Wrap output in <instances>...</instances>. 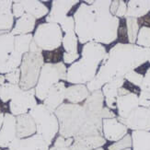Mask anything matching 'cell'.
<instances>
[{
	"instance_id": "6da1fadb",
	"label": "cell",
	"mask_w": 150,
	"mask_h": 150,
	"mask_svg": "<svg viewBox=\"0 0 150 150\" xmlns=\"http://www.w3.org/2000/svg\"><path fill=\"white\" fill-rule=\"evenodd\" d=\"M110 0H96L92 5L82 3L74 14L78 42L110 44L118 39L120 18L110 11Z\"/></svg>"
},
{
	"instance_id": "7a4b0ae2",
	"label": "cell",
	"mask_w": 150,
	"mask_h": 150,
	"mask_svg": "<svg viewBox=\"0 0 150 150\" xmlns=\"http://www.w3.org/2000/svg\"><path fill=\"white\" fill-rule=\"evenodd\" d=\"M149 56L150 48L129 42L116 43L107 53L95 77L86 85L88 89L89 92L100 90L114 77H125L148 62Z\"/></svg>"
},
{
	"instance_id": "3957f363",
	"label": "cell",
	"mask_w": 150,
	"mask_h": 150,
	"mask_svg": "<svg viewBox=\"0 0 150 150\" xmlns=\"http://www.w3.org/2000/svg\"><path fill=\"white\" fill-rule=\"evenodd\" d=\"M54 113L59 122V134L64 138L103 136V120L117 117L108 107H104L100 113H94L82 104L72 103H63Z\"/></svg>"
},
{
	"instance_id": "277c9868",
	"label": "cell",
	"mask_w": 150,
	"mask_h": 150,
	"mask_svg": "<svg viewBox=\"0 0 150 150\" xmlns=\"http://www.w3.org/2000/svg\"><path fill=\"white\" fill-rule=\"evenodd\" d=\"M107 50L102 44L89 42L81 51V58L67 68V81L73 85H87L97 75Z\"/></svg>"
},
{
	"instance_id": "5b68a950",
	"label": "cell",
	"mask_w": 150,
	"mask_h": 150,
	"mask_svg": "<svg viewBox=\"0 0 150 150\" xmlns=\"http://www.w3.org/2000/svg\"><path fill=\"white\" fill-rule=\"evenodd\" d=\"M67 67L64 62L45 63L41 70L38 83L35 87L36 98L40 100H44L49 89L54 84L60 81H67Z\"/></svg>"
},
{
	"instance_id": "8992f818",
	"label": "cell",
	"mask_w": 150,
	"mask_h": 150,
	"mask_svg": "<svg viewBox=\"0 0 150 150\" xmlns=\"http://www.w3.org/2000/svg\"><path fill=\"white\" fill-rule=\"evenodd\" d=\"M29 113L36 123V134L42 136L51 146L56 134L59 133V122L55 113L49 110L43 103L38 104L30 110Z\"/></svg>"
},
{
	"instance_id": "52a82bcc",
	"label": "cell",
	"mask_w": 150,
	"mask_h": 150,
	"mask_svg": "<svg viewBox=\"0 0 150 150\" xmlns=\"http://www.w3.org/2000/svg\"><path fill=\"white\" fill-rule=\"evenodd\" d=\"M44 57L42 53H29L22 57L21 69V82L19 87L22 90L34 88L39 80L41 70L44 64Z\"/></svg>"
},
{
	"instance_id": "ba28073f",
	"label": "cell",
	"mask_w": 150,
	"mask_h": 150,
	"mask_svg": "<svg viewBox=\"0 0 150 150\" xmlns=\"http://www.w3.org/2000/svg\"><path fill=\"white\" fill-rule=\"evenodd\" d=\"M63 37V31L59 24L45 22L37 27L33 41L42 51L54 52L60 48Z\"/></svg>"
},
{
	"instance_id": "9c48e42d",
	"label": "cell",
	"mask_w": 150,
	"mask_h": 150,
	"mask_svg": "<svg viewBox=\"0 0 150 150\" xmlns=\"http://www.w3.org/2000/svg\"><path fill=\"white\" fill-rule=\"evenodd\" d=\"M38 105L35 95V88L29 90H21L9 102L10 112L14 116L29 113V112Z\"/></svg>"
},
{
	"instance_id": "30bf717a",
	"label": "cell",
	"mask_w": 150,
	"mask_h": 150,
	"mask_svg": "<svg viewBox=\"0 0 150 150\" xmlns=\"http://www.w3.org/2000/svg\"><path fill=\"white\" fill-rule=\"evenodd\" d=\"M118 120L132 131L150 132V108L139 106L132 110L126 118Z\"/></svg>"
},
{
	"instance_id": "8fae6325",
	"label": "cell",
	"mask_w": 150,
	"mask_h": 150,
	"mask_svg": "<svg viewBox=\"0 0 150 150\" xmlns=\"http://www.w3.org/2000/svg\"><path fill=\"white\" fill-rule=\"evenodd\" d=\"M139 107L138 95L134 91L122 87L118 91L116 108L118 110V119H125L134 109Z\"/></svg>"
},
{
	"instance_id": "7c38bea8",
	"label": "cell",
	"mask_w": 150,
	"mask_h": 150,
	"mask_svg": "<svg viewBox=\"0 0 150 150\" xmlns=\"http://www.w3.org/2000/svg\"><path fill=\"white\" fill-rule=\"evenodd\" d=\"M77 0H54L52 2V8L46 16V22L60 24L67 17L68 12L73 6L78 4Z\"/></svg>"
},
{
	"instance_id": "4fadbf2b",
	"label": "cell",
	"mask_w": 150,
	"mask_h": 150,
	"mask_svg": "<svg viewBox=\"0 0 150 150\" xmlns=\"http://www.w3.org/2000/svg\"><path fill=\"white\" fill-rule=\"evenodd\" d=\"M128 128L115 118L104 119L102 122V134L106 141L117 142L128 134Z\"/></svg>"
},
{
	"instance_id": "5bb4252c",
	"label": "cell",
	"mask_w": 150,
	"mask_h": 150,
	"mask_svg": "<svg viewBox=\"0 0 150 150\" xmlns=\"http://www.w3.org/2000/svg\"><path fill=\"white\" fill-rule=\"evenodd\" d=\"M15 52V36L6 31L0 34V74L5 75L6 68Z\"/></svg>"
},
{
	"instance_id": "9a60e30c",
	"label": "cell",
	"mask_w": 150,
	"mask_h": 150,
	"mask_svg": "<svg viewBox=\"0 0 150 150\" xmlns=\"http://www.w3.org/2000/svg\"><path fill=\"white\" fill-rule=\"evenodd\" d=\"M17 138L16 116L11 113H5L3 125L0 129V148H9Z\"/></svg>"
},
{
	"instance_id": "2e32d148",
	"label": "cell",
	"mask_w": 150,
	"mask_h": 150,
	"mask_svg": "<svg viewBox=\"0 0 150 150\" xmlns=\"http://www.w3.org/2000/svg\"><path fill=\"white\" fill-rule=\"evenodd\" d=\"M11 150H49L50 145L42 136L35 134L27 138H17L9 146Z\"/></svg>"
},
{
	"instance_id": "e0dca14e",
	"label": "cell",
	"mask_w": 150,
	"mask_h": 150,
	"mask_svg": "<svg viewBox=\"0 0 150 150\" xmlns=\"http://www.w3.org/2000/svg\"><path fill=\"white\" fill-rule=\"evenodd\" d=\"M66 89L67 87L64 81L54 84L49 89L47 96L43 100V104L52 112H54L66 100Z\"/></svg>"
},
{
	"instance_id": "ac0fdd59",
	"label": "cell",
	"mask_w": 150,
	"mask_h": 150,
	"mask_svg": "<svg viewBox=\"0 0 150 150\" xmlns=\"http://www.w3.org/2000/svg\"><path fill=\"white\" fill-rule=\"evenodd\" d=\"M125 83V77H114L112 80L104 85L101 88V91L105 98V103L109 109L115 110L116 108V100L118 97V91L121 88L123 87Z\"/></svg>"
},
{
	"instance_id": "d6986e66",
	"label": "cell",
	"mask_w": 150,
	"mask_h": 150,
	"mask_svg": "<svg viewBox=\"0 0 150 150\" xmlns=\"http://www.w3.org/2000/svg\"><path fill=\"white\" fill-rule=\"evenodd\" d=\"M17 119V137L19 139L27 138L34 135L37 132L36 123L30 113L16 117Z\"/></svg>"
},
{
	"instance_id": "ffe728a7",
	"label": "cell",
	"mask_w": 150,
	"mask_h": 150,
	"mask_svg": "<svg viewBox=\"0 0 150 150\" xmlns=\"http://www.w3.org/2000/svg\"><path fill=\"white\" fill-rule=\"evenodd\" d=\"M106 144V139L103 136H85V137L74 138L71 150H94L102 147Z\"/></svg>"
},
{
	"instance_id": "44dd1931",
	"label": "cell",
	"mask_w": 150,
	"mask_h": 150,
	"mask_svg": "<svg viewBox=\"0 0 150 150\" xmlns=\"http://www.w3.org/2000/svg\"><path fill=\"white\" fill-rule=\"evenodd\" d=\"M13 1L0 0V31H11L14 24L12 14Z\"/></svg>"
},
{
	"instance_id": "7402d4cb",
	"label": "cell",
	"mask_w": 150,
	"mask_h": 150,
	"mask_svg": "<svg viewBox=\"0 0 150 150\" xmlns=\"http://www.w3.org/2000/svg\"><path fill=\"white\" fill-rule=\"evenodd\" d=\"M89 94L86 85H72L66 89V100L72 104H81L87 100Z\"/></svg>"
},
{
	"instance_id": "603a6c76",
	"label": "cell",
	"mask_w": 150,
	"mask_h": 150,
	"mask_svg": "<svg viewBox=\"0 0 150 150\" xmlns=\"http://www.w3.org/2000/svg\"><path fill=\"white\" fill-rule=\"evenodd\" d=\"M35 24H36V18L34 17H32L31 15L25 13L21 18L17 19L16 24L10 32L14 36L30 34V32L33 31L35 28Z\"/></svg>"
},
{
	"instance_id": "cb8c5ba5",
	"label": "cell",
	"mask_w": 150,
	"mask_h": 150,
	"mask_svg": "<svg viewBox=\"0 0 150 150\" xmlns=\"http://www.w3.org/2000/svg\"><path fill=\"white\" fill-rule=\"evenodd\" d=\"M104 102H105V98H104V95L100 89L90 92L89 96L83 102L82 105L88 112L100 113L104 108Z\"/></svg>"
},
{
	"instance_id": "d4e9b609",
	"label": "cell",
	"mask_w": 150,
	"mask_h": 150,
	"mask_svg": "<svg viewBox=\"0 0 150 150\" xmlns=\"http://www.w3.org/2000/svg\"><path fill=\"white\" fill-rule=\"evenodd\" d=\"M23 6L25 13L31 15L36 19L42 18V17L49 14V8L42 2L37 1V0H25L21 1Z\"/></svg>"
},
{
	"instance_id": "484cf974",
	"label": "cell",
	"mask_w": 150,
	"mask_h": 150,
	"mask_svg": "<svg viewBox=\"0 0 150 150\" xmlns=\"http://www.w3.org/2000/svg\"><path fill=\"white\" fill-rule=\"evenodd\" d=\"M149 12L147 1L130 0L127 2V12L125 18H134L139 19L149 14Z\"/></svg>"
},
{
	"instance_id": "4316f807",
	"label": "cell",
	"mask_w": 150,
	"mask_h": 150,
	"mask_svg": "<svg viewBox=\"0 0 150 150\" xmlns=\"http://www.w3.org/2000/svg\"><path fill=\"white\" fill-rule=\"evenodd\" d=\"M133 150H150V132L132 131Z\"/></svg>"
},
{
	"instance_id": "83f0119b",
	"label": "cell",
	"mask_w": 150,
	"mask_h": 150,
	"mask_svg": "<svg viewBox=\"0 0 150 150\" xmlns=\"http://www.w3.org/2000/svg\"><path fill=\"white\" fill-rule=\"evenodd\" d=\"M126 23V33H127V40L129 43L135 44L137 40V35L140 30V25L137 18H125Z\"/></svg>"
},
{
	"instance_id": "f1b7e54d",
	"label": "cell",
	"mask_w": 150,
	"mask_h": 150,
	"mask_svg": "<svg viewBox=\"0 0 150 150\" xmlns=\"http://www.w3.org/2000/svg\"><path fill=\"white\" fill-rule=\"evenodd\" d=\"M32 41H33V35L30 33L15 36V51L21 55L29 53Z\"/></svg>"
},
{
	"instance_id": "f546056e",
	"label": "cell",
	"mask_w": 150,
	"mask_h": 150,
	"mask_svg": "<svg viewBox=\"0 0 150 150\" xmlns=\"http://www.w3.org/2000/svg\"><path fill=\"white\" fill-rule=\"evenodd\" d=\"M21 90V88L19 85H14L6 82L0 87V100L4 103L8 102V100H11Z\"/></svg>"
},
{
	"instance_id": "4dcf8cb0",
	"label": "cell",
	"mask_w": 150,
	"mask_h": 150,
	"mask_svg": "<svg viewBox=\"0 0 150 150\" xmlns=\"http://www.w3.org/2000/svg\"><path fill=\"white\" fill-rule=\"evenodd\" d=\"M77 43H78V38L76 34V31L72 30L64 33L63 37V47L64 52L71 54H76L77 52Z\"/></svg>"
},
{
	"instance_id": "1f68e13d",
	"label": "cell",
	"mask_w": 150,
	"mask_h": 150,
	"mask_svg": "<svg viewBox=\"0 0 150 150\" xmlns=\"http://www.w3.org/2000/svg\"><path fill=\"white\" fill-rule=\"evenodd\" d=\"M136 45L144 48H150V28L146 27V26H142L140 27L137 40L135 42Z\"/></svg>"
},
{
	"instance_id": "d6a6232c",
	"label": "cell",
	"mask_w": 150,
	"mask_h": 150,
	"mask_svg": "<svg viewBox=\"0 0 150 150\" xmlns=\"http://www.w3.org/2000/svg\"><path fill=\"white\" fill-rule=\"evenodd\" d=\"M132 146H133L132 135L130 134H127L121 140L114 142L112 145H110L108 146V150H123L125 148H131Z\"/></svg>"
},
{
	"instance_id": "836d02e7",
	"label": "cell",
	"mask_w": 150,
	"mask_h": 150,
	"mask_svg": "<svg viewBox=\"0 0 150 150\" xmlns=\"http://www.w3.org/2000/svg\"><path fill=\"white\" fill-rule=\"evenodd\" d=\"M125 80H127L128 82L133 84L134 86L140 88L142 82H143V79H144V76L140 73H138V72H136V71H132V72L126 74L125 76Z\"/></svg>"
},
{
	"instance_id": "e575fe53",
	"label": "cell",
	"mask_w": 150,
	"mask_h": 150,
	"mask_svg": "<svg viewBox=\"0 0 150 150\" xmlns=\"http://www.w3.org/2000/svg\"><path fill=\"white\" fill-rule=\"evenodd\" d=\"M5 78H6V81L10 84L19 85V82H21V69L17 68L9 73L6 74Z\"/></svg>"
},
{
	"instance_id": "d590c367",
	"label": "cell",
	"mask_w": 150,
	"mask_h": 150,
	"mask_svg": "<svg viewBox=\"0 0 150 150\" xmlns=\"http://www.w3.org/2000/svg\"><path fill=\"white\" fill-rule=\"evenodd\" d=\"M62 29V31L67 33V32L75 30V19L74 17L67 16L64 21L59 24Z\"/></svg>"
},
{
	"instance_id": "8d00e7d4",
	"label": "cell",
	"mask_w": 150,
	"mask_h": 150,
	"mask_svg": "<svg viewBox=\"0 0 150 150\" xmlns=\"http://www.w3.org/2000/svg\"><path fill=\"white\" fill-rule=\"evenodd\" d=\"M138 102L140 107L150 108V92L140 90L138 95Z\"/></svg>"
},
{
	"instance_id": "74e56055",
	"label": "cell",
	"mask_w": 150,
	"mask_h": 150,
	"mask_svg": "<svg viewBox=\"0 0 150 150\" xmlns=\"http://www.w3.org/2000/svg\"><path fill=\"white\" fill-rule=\"evenodd\" d=\"M12 14L14 18H19L25 14V10L21 1H13L12 5Z\"/></svg>"
},
{
	"instance_id": "f35d334b",
	"label": "cell",
	"mask_w": 150,
	"mask_h": 150,
	"mask_svg": "<svg viewBox=\"0 0 150 150\" xmlns=\"http://www.w3.org/2000/svg\"><path fill=\"white\" fill-rule=\"evenodd\" d=\"M79 54L76 53V54H71V53H67V52H64L63 54V60H64V64H74L75 62H76L78 60V58H79Z\"/></svg>"
},
{
	"instance_id": "ab89813d",
	"label": "cell",
	"mask_w": 150,
	"mask_h": 150,
	"mask_svg": "<svg viewBox=\"0 0 150 150\" xmlns=\"http://www.w3.org/2000/svg\"><path fill=\"white\" fill-rule=\"evenodd\" d=\"M140 90L150 92V67L147 68L146 72L144 76V79H143L142 85L140 87Z\"/></svg>"
},
{
	"instance_id": "60d3db41",
	"label": "cell",
	"mask_w": 150,
	"mask_h": 150,
	"mask_svg": "<svg viewBox=\"0 0 150 150\" xmlns=\"http://www.w3.org/2000/svg\"><path fill=\"white\" fill-rule=\"evenodd\" d=\"M126 12H127V3H125L122 0H120L119 6L117 8V11L115 13V17L117 18H125L126 16Z\"/></svg>"
},
{
	"instance_id": "b9f144b4",
	"label": "cell",
	"mask_w": 150,
	"mask_h": 150,
	"mask_svg": "<svg viewBox=\"0 0 150 150\" xmlns=\"http://www.w3.org/2000/svg\"><path fill=\"white\" fill-rule=\"evenodd\" d=\"M54 146L56 147H67V138L63 137V136H58V137L55 139Z\"/></svg>"
},
{
	"instance_id": "7bdbcfd3",
	"label": "cell",
	"mask_w": 150,
	"mask_h": 150,
	"mask_svg": "<svg viewBox=\"0 0 150 150\" xmlns=\"http://www.w3.org/2000/svg\"><path fill=\"white\" fill-rule=\"evenodd\" d=\"M138 22H139L140 27H142V26H146V27H149L150 28V15L147 14L144 18H139Z\"/></svg>"
},
{
	"instance_id": "ee69618b",
	"label": "cell",
	"mask_w": 150,
	"mask_h": 150,
	"mask_svg": "<svg viewBox=\"0 0 150 150\" xmlns=\"http://www.w3.org/2000/svg\"><path fill=\"white\" fill-rule=\"evenodd\" d=\"M119 3H120V0H114V1H112V4H110V11L113 16H115L117 8H118V6H119Z\"/></svg>"
},
{
	"instance_id": "f6af8a7d",
	"label": "cell",
	"mask_w": 150,
	"mask_h": 150,
	"mask_svg": "<svg viewBox=\"0 0 150 150\" xmlns=\"http://www.w3.org/2000/svg\"><path fill=\"white\" fill-rule=\"evenodd\" d=\"M30 52H32V53H42V51L41 50V48L38 46V45L35 43L34 41H32L30 46Z\"/></svg>"
},
{
	"instance_id": "bcb514c9",
	"label": "cell",
	"mask_w": 150,
	"mask_h": 150,
	"mask_svg": "<svg viewBox=\"0 0 150 150\" xmlns=\"http://www.w3.org/2000/svg\"><path fill=\"white\" fill-rule=\"evenodd\" d=\"M49 150H71L70 147H56V146H52Z\"/></svg>"
},
{
	"instance_id": "7dc6e473",
	"label": "cell",
	"mask_w": 150,
	"mask_h": 150,
	"mask_svg": "<svg viewBox=\"0 0 150 150\" xmlns=\"http://www.w3.org/2000/svg\"><path fill=\"white\" fill-rule=\"evenodd\" d=\"M4 118H5V114L0 112V129L2 128V125H3V122H4Z\"/></svg>"
},
{
	"instance_id": "c3c4849f",
	"label": "cell",
	"mask_w": 150,
	"mask_h": 150,
	"mask_svg": "<svg viewBox=\"0 0 150 150\" xmlns=\"http://www.w3.org/2000/svg\"><path fill=\"white\" fill-rule=\"evenodd\" d=\"M6 83V78H5V75H1L0 74V86H2Z\"/></svg>"
},
{
	"instance_id": "681fc988",
	"label": "cell",
	"mask_w": 150,
	"mask_h": 150,
	"mask_svg": "<svg viewBox=\"0 0 150 150\" xmlns=\"http://www.w3.org/2000/svg\"><path fill=\"white\" fill-rule=\"evenodd\" d=\"M94 150H104V149H103V147H99V148H96Z\"/></svg>"
},
{
	"instance_id": "f907efd6",
	"label": "cell",
	"mask_w": 150,
	"mask_h": 150,
	"mask_svg": "<svg viewBox=\"0 0 150 150\" xmlns=\"http://www.w3.org/2000/svg\"><path fill=\"white\" fill-rule=\"evenodd\" d=\"M147 5H148V8H149V11H150V1H147Z\"/></svg>"
},
{
	"instance_id": "816d5d0a",
	"label": "cell",
	"mask_w": 150,
	"mask_h": 150,
	"mask_svg": "<svg viewBox=\"0 0 150 150\" xmlns=\"http://www.w3.org/2000/svg\"><path fill=\"white\" fill-rule=\"evenodd\" d=\"M123 150H133V149H132V147H131V148H125V149H123Z\"/></svg>"
},
{
	"instance_id": "f5cc1de1",
	"label": "cell",
	"mask_w": 150,
	"mask_h": 150,
	"mask_svg": "<svg viewBox=\"0 0 150 150\" xmlns=\"http://www.w3.org/2000/svg\"><path fill=\"white\" fill-rule=\"evenodd\" d=\"M148 63L150 64V56H149V59H148Z\"/></svg>"
},
{
	"instance_id": "db71d44e",
	"label": "cell",
	"mask_w": 150,
	"mask_h": 150,
	"mask_svg": "<svg viewBox=\"0 0 150 150\" xmlns=\"http://www.w3.org/2000/svg\"><path fill=\"white\" fill-rule=\"evenodd\" d=\"M5 150H11V149H9V148H6V149H5Z\"/></svg>"
},
{
	"instance_id": "11a10c76",
	"label": "cell",
	"mask_w": 150,
	"mask_h": 150,
	"mask_svg": "<svg viewBox=\"0 0 150 150\" xmlns=\"http://www.w3.org/2000/svg\"><path fill=\"white\" fill-rule=\"evenodd\" d=\"M0 112H1V110H0Z\"/></svg>"
},
{
	"instance_id": "9f6ffc18",
	"label": "cell",
	"mask_w": 150,
	"mask_h": 150,
	"mask_svg": "<svg viewBox=\"0 0 150 150\" xmlns=\"http://www.w3.org/2000/svg\"><path fill=\"white\" fill-rule=\"evenodd\" d=\"M0 150H1V149H0Z\"/></svg>"
},
{
	"instance_id": "6f0895ef",
	"label": "cell",
	"mask_w": 150,
	"mask_h": 150,
	"mask_svg": "<svg viewBox=\"0 0 150 150\" xmlns=\"http://www.w3.org/2000/svg\"><path fill=\"white\" fill-rule=\"evenodd\" d=\"M0 87H1V86H0Z\"/></svg>"
}]
</instances>
